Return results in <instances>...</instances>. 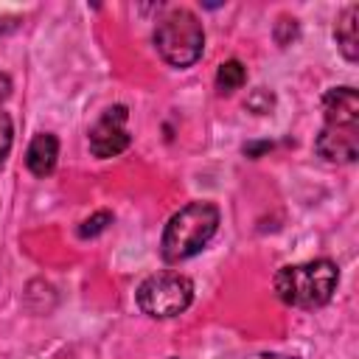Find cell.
<instances>
[{
    "instance_id": "obj_1",
    "label": "cell",
    "mask_w": 359,
    "mask_h": 359,
    "mask_svg": "<svg viewBox=\"0 0 359 359\" xmlns=\"http://www.w3.org/2000/svg\"><path fill=\"white\" fill-rule=\"evenodd\" d=\"M339 283V269L328 258L306 261V264H289L275 272V294L280 303L294 309H320L331 300L334 289Z\"/></svg>"
},
{
    "instance_id": "obj_2",
    "label": "cell",
    "mask_w": 359,
    "mask_h": 359,
    "mask_svg": "<svg viewBox=\"0 0 359 359\" xmlns=\"http://www.w3.org/2000/svg\"><path fill=\"white\" fill-rule=\"evenodd\" d=\"M216 230H219V208L213 202H188L168 219L163 230L160 238L163 261L180 264L196 255L216 236Z\"/></svg>"
},
{
    "instance_id": "obj_3",
    "label": "cell",
    "mask_w": 359,
    "mask_h": 359,
    "mask_svg": "<svg viewBox=\"0 0 359 359\" xmlns=\"http://www.w3.org/2000/svg\"><path fill=\"white\" fill-rule=\"evenodd\" d=\"M154 45L171 67H191L205 50V28L188 8H171L154 28Z\"/></svg>"
},
{
    "instance_id": "obj_4",
    "label": "cell",
    "mask_w": 359,
    "mask_h": 359,
    "mask_svg": "<svg viewBox=\"0 0 359 359\" xmlns=\"http://www.w3.org/2000/svg\"><path fill=\"white\" fill-rule=\"evenodd\" d=\"M137 309L154 320H168L182 314L194 300V283L191 278L180 272H157L149 275L137 292H135Z\"/></svg>"
},
{
    "instance_id": "obj_5",
    "label": "cell",
    "mask_w": 359,
    "mask_h": 359,
    "mask_svg": "<svg viewBox=\"0 0 359 359\" xmlns=\"http://www.w3.org/2000/svg\"><path fill=\"white\" fill-rule=\"evenodd\" d=\"M126 118H129L126 107L123 104H115V107L104 109V115L93 123V129H90L87 137H90V151L98 160L115 157V154H121L129 146L132 135L126 129Z\"/></svg>"
},
{
    "instance_id": "obj_6",
    "label": "cell",
    "mask_w": 359,
    "mask_h": 359,
    "mask_svg": "<svg viewBox=\"0 0 359 359\" xmlns=\"http://www.w3.org/2000/svg\"><path fill=\"white\" fill-rule=\"evenodd\" d=\"M314 149L331 163H353L359 157V126H323Z\"/></svg>"
},
{
    "instance_id": "obj_7",
    "label": "cell",
    "mask_w": 359,
    "mask_h": 359,
    "mask_svg": "<svg viewBox=\"0 0 359 359\" xmlns=\"http://www.w3.org/2000/svg\"><path fill=\"white\" fill-rule=\"evenodd\" d=\"M323 115L328 126H359V93L353 87H331L323 95Z\"/></svg>"
},
{
    "instance_id": "obj_8",
    "label": "cell",
    "mask_w": 359,
    "mask_h": 359,
    "mask_svg": "<svg viewBox=\"0 0 359 359\" xmlns=\"http://www.w3.org/2000/svg\"><path fill=\"white\" fill-rule=\"evenodd\" d=\"M56 157H59V140L50 132H39L25 151V165L34 177H48L56 168Z\"/></svg>"
},
{
    "instance_id": "obj_9",
    "label": "cell",
    "mask_w": 359,
    "mask_h": 359,
    "mask_svg": "<svg viewBox=\"0 0 359 359\" xmlns=\"http://www.w3.org/2000/svg\"><path fill=\"white\" fill-rule=\"evenodd\" d=\"M359 6H348L342 11V17L337 20V28H334V36H337V45L342 50V56L348 62H356L359 59Z\"/></svg>"
},
{
    "instance_id": "obj_10",
    "label": "cell",
    "mask_w": 359,
    "mask_h": 359,
    "mask_svg": "<svg viewBox=\"0 0 359 359\" xmlns=\"http://www.w3.org/2000/svg\"><path fill=\"white\" fill-rule=\"evenodd\" d=\"M244 81H247V67L238 59H227V62L219 65V70H216V90L222 95H230V93L241 90Z\"/></svg>"
},
{
    "instance_id": "obj_11",
    "label": "cell",
    "mask_w": 359,
    "mask_h": 359,
    "mask_svg": "<svg viewBox=\"0 0 359 359\" xmlns=\"http://www.w3.org/2000/svg\"><path fill=\"white\" fill-rule=\"evenodd\" d=\"M112 224V213L109 210H95L93 216H87L81 224H79V238H93V236H98V233H104L107 227Z\"/></svg>"
},
{
    "instance_id": "obj_12",
    "label": "cell",
    "mask_w": 359,
    "mask_h": 359,
    "mask_svg": "<svg viewBox=\"0 0 359 359\" xmlns=\"http://www.w3.org/2000/svg\"><path fill=\"white\" fill-rule=\"evenodd\" d=\"M244 107H247L250 112H255V115H266V112L275 107V95H272L266 87H258V90H252V93L247 95Z\"/></svg>"
},
{
    "instance_id": "obj_13",
    "label": "cell",
    "mask_w": 359,
    "mask_h": 359,
    "mask_svg": "<svg viewBox=\"0 0 359 359\" xmlns=\"http://www.w3.org/2000/svg\"><path fill=\"white\" fill-rule=\"evenodd\" d=\"M275 42L280 45V48H286V45H292L294 39H297V20L294 17H289V14H283V17H278V22H275Z\"/></svg>"
},
{
    "instance_id": "obj_14",
    "label": "cell",
    "mask_w": 359,
    "mask_h": 359,
    "mask_svg": "<svg viewBox=\"0 0 359 359\" xmlns=\"http://www.w3.org/2000/svg\"><path fill=\"white\" fill-rule=\"evenodd\" d=\"M11 143H14V123H11L8 112L0 109V165L6 163V157L11 151Z\"/></svg>"
},
{
    "instance_id": "obj_15",
    "label": "cell",
    "mask_w": 359,
    "mask_h": 359,
    "mask_svg": "<svg viewBox=\"0 0 359 359\" xmlns=\"http://www.w3.org/2000/svg\"><path fill=\"white\" fill-rule=\"evenodd\" d=\"M269 149H272V143H269V140L247 143V146H244V154H247V157H261V154H264V151H269Z\"/></svg>"
},
{
    "instance_id": "obj_16",
    "label": "cell",
    "mask_w": 359,
    "mask_h": 359,
    "mask_svg": "<svg viewBox=\"0 0 359 359\" xmlns=\"http://www.w3.org/2000/svg\"><path fill=\"white\" fill-rule=\"evenodd\" d=\"M8 95H11V79H8V73H0V107Z\"/></svg>"
},
{
    "instance_id": "obj_17",
    "label": "cell",
    "mask_w": 359,
    "mask_h": 359,
    "mask_svg": "<svg viewBox=\"0 0 359 359\" xmlns=\"http://www.w3.org/2000/svg\"><path fill=\"white\" fill-rule=\"evenodd\" d=\"M250 359H294V356H283V353H252Z\"/></svg>"
}]
</instances>
